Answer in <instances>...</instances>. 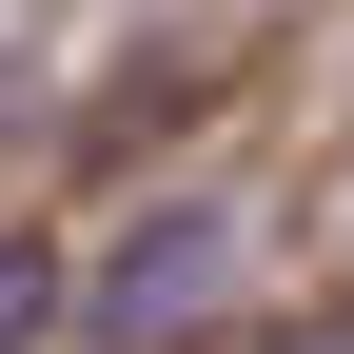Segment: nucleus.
<instances>
[{
  "mask_svg": "<svg viewBox=\"0 0 354 354\" xmlns=\"http://www.w3.org/2000/svg\"><path fill=\"white\" fill-rule=\"evenodd\" d=\"M59 335V236H0V354Z\"/></svg>",
  "mask_w": 354,
  "mask_h": 354,
  "instance_id": "obj_2",
  "label": "nucleus"
},
{
  "mask_svg": "<svg viewBox=\"0 0 354 354\" xmlns=\"http://www.w3.org/2000/svg\"><path fill=\"white\" fill-rule=\"evenodd\" d=\"M216 216H158V236H118V276H99V335L138 354V335H177V315H216Z\"/></svg>",
  "mask_w": 354,
  "mask_h": 354,
  "instance_id": "obj_1",
  "label": "nucleus"
}]
</instances>
